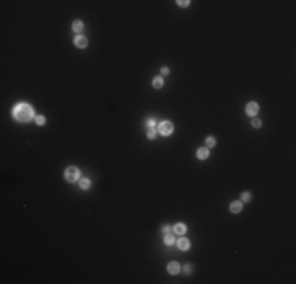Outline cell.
<instances>
[{
    "mask_svg": "<svg viewBox=\"0 0 296 284\" xmlns=\"http://www.w3.org/2000/svg\"><path fill=\"white\" fill-rule=\"evenodd\" d=\"M167 270H169V273H172V275L178 273V271H180V264H178V262H170L169 267H167Z\"/></svg>",
    "mask_w": 296,
    "mask_h": 284,
    "instance_id": "8992f818",
    "label": "cell"
},
{
    "mask_svg": "<svg viewBox=\"0 0 296 284\" xmlns=\"http://www.w3.org/2000/svg\"><path fill=\"white\" fill-rule=\"evenodd\" d=\"M189 246H191V243H189L188 238H180V240H178V248H180V249L186 251V249H189Z\"/></svg>",
    "mask_w": 296,
    "mask_h": 284,
    "instance_id": "52a82bcc",
    "label": "cell"
},
{
    "mask_svg": "<svg viewBox=\"0 0 296 284\" xmlns=\"http://www.w3.org/2000/svg\"><path fill=\"white\" fill-rule=\"evenodd\" d=\"M246 114L247 115H257L258 114V104L257 103H249L247 106H246Z\"/></svg>",
    "mask_w": 296,
    "mask_h": 284,
    "instance_id": "277c9868",
    "label": "cell"
},
{
    "mask_svg": "<svg viewBox=\"0 0 296 284\" xmlns=\"http://www.w3.org/2000/svg\"><path fill=\"white\" fill-rule=\"evenodd\" d=\"M175 232L180 234V235H183V234L186 232V226H184V224H181V223L176 224V226H175Z\"/></svg>",
    "mask_w": 296,
    "mask_h": 284,
    "instance_id": "4fadbf2b",
    "label": "cell"
},
{
    "mask_svg": "<svg viewBox=\"0 0 296 284\" xmlns=\"http://www.w3.org/2000/svg\"><path fill=\"white\" fill-rule=\"evenodd\" d=\"M146 136H148V139H154V137H156V130H154L153 126L148 128V130H146Z\"/></svg>",
    "mask_w": 296,
    "mask_h": 284,
    "instance_id": "5bb4252c",
    "label": "cell"
},
{
    "mask_svg": "<svg viewBox=\"0 0 296 284\" xmlns=\"http://www.w3.org/2000/svg\"><path fill=\"white\" fill-rule=\"evenodd\" d=\"M14 117H16L17 120L29 122L30 118L33 117V107H32L30 104H25V103H22V104H19L16 109H14Z\"/></svg>",
    "mask_w": 296,
    "mask_h": 284,
    "instance_id": "6da1fadb",
    "label": "cell"
},
{
    "mask_svg": "<svg viewBox=\"0 0 296 284\" xmlns=\"http://www.w3.org/2000/svg\"><path fill=\"white\" fill-rule=\"evenodd\" d=\"M205 142H206V147H214V145H216V139H214L213 136H208Z\"/></svg>",
    "mask_w": 296,
    "mask_h": 284,
    "instance_id": "9a60e30c",
    "label": "cell"
},
{
    "mask_svg": "<svg viewBox=\"0 0 296 284\" xmlns=\"http://www.w3.org/2000/svg\"><path fill=\"white\" fill-rule=\"evenodd\" d=\"M82 29H84L82 21H74V22H73V30H74V32H77V33H79Z\"/></svg>",
    "mask_w": 296,
    "mask_h": 284,
    "instance_id": "30bf717a",
    "label": "cell"
},
{
    "mask_svg": "<svg viewBox=\"0 0 296 284\" xmlns=\"http://www.w3.org/2000/svg\"><path fill=\"white\" fill-rule=\"evenodd\" d=\"M176 3H178L180 7H188L189 2H188V0H186V2H184V0H180V2H176Z\"/></svg>",
    "mask_w": 296,
    "mask_h": 284,
    "instance_id": "ffe728a7",
    "label": "cell"
},
{
    "mask_svg": "<svg viewBox=\"0 0 296 284\" xmlns=\"http://www.w3.org/2000/svg\"><path fill=\"white\" fill-rule=\"evenodd\" d=\"M80 188H82V189H88L90 188V180L88 179L80 180Z\"/></svg>",
    "mask_w": 296,
    "mask_h": 284,
    "instance_id": "2e32d148",
    "label": "cell"
},
{
    "mask_svg": "<svg viewBox=\"0 0 296 284\" xmlns=\"http://www.w3.org/2000/svg\"><path fill=\"white\" fill-rule=\"evenodd\" d=\"M170 229H172L170 226H166V227L162 229V232H164V234H169V232H170Z\"/></svg>",
    "mask_w": 296,
    "mask_h": 284,
    "instance_id": "603a6c76",
    "label": "cell"
},
{
    "mask_svg": "<svg viewBox=\"0 0 296 284\" xmlns=\"http://www.w3.org/2000/svg\"><path fill=\"white\" fill-rule=\"evenodd\" d=\"M161 73H162L164 76H167V74H169V68H166V66H164L162 70H161Z\"/></svg>",
    "mask_w": 296,
    "mask_h": 284,
    "instance_id": "7402d4cb",
    "label": "cell"
},
{
    "mask_svg": "<svg viewBox=\"0 0 296 284\" xmlns=\"http://www.w3.org/2000/svg\"><path fill=\"white\" fill-rule=\"evenodd\" d=\"M252 126H255V128H260V126H261V122L258 120V118H254V120H252Z\"/></svg>",
    "mask_w": 296,
    "mask_h": 284,
    "instance_id": "e0dca14e",
    "label": "cell"
},
{
    "mask_svg": "<svg viewBox=\"0 0 296 284\" xmlns=\"http://www.w3.org/2000/svg\"><path fill=\"white\" fill-rule=\"evenodd\" d=\"M241 208H243V204L239 201H235V202H232V204H230V210H232L233 213H238V211H241Z\"/></svg>",
    "mask_w": 296,
    "mask_h": 284,
    "instance_id": "ba28073f",
    "label": "cell"
},
{
    "mask_svg": "<svg viewBox=\"0 0 296 284\" xmlns=\"http://www.w3.org/2000/svg\"><path fill=\"white\" fill-rule=\"evenodd\" d=\"M184 270L189 273V271H191V265H186V267H184Z\"/></svg>",
    "mask_w": 296,
    "mask_h": 284,
    "instance_id": "cb8c5ba5",
    "label": "cell"
},
{
    "mask_svg": "<svg viewBox=\"0 0 296 284\" xmlns=\"http://www.w3.org/2000/svg\"><path fill=\"white\" fill-rule=\"evenodd\" d=\"M208 155H210V152H208L206 147H202L197 150V158H200V160H205V158H208Z\"/></svg>",
    "mask_w": 296,
    "mask_h": 284,
    "instance_id": "9c48e42d",
    "label": "cell"
},
{
    "mask_svg": "<svg viewBox=\"0 0 296 284\" xmlns=\"http://www.w3.org/2000/svg\"><path fill=\"white\" fill-rule=\"evenodd\" d=\"M44 122H46V118L43 117V115H38V117H36V123L38 125H44Z\"/></svg>",
    "mask_w": 296,
    "mask_h": 284,
    "instance_id": "ac0fdd59",
    "label": "cell"
},
{
    "mask_svg": "<svg viewBox=\"0 0 296 284\" xmlns=\"http://www.w3.org/2000/svg\"><path fill=\"white\" fill-rule=\"evenodd\" d=\"M74 41H76V46H77V48H85L87 43H88V41H87V38H85V36H82V35H77Z\"/></svg>",
    "mask_w": 296,
    "mask_h": 284,
    "instance_id": "5b68a950",
    "label": "cell"
},
{
    "mask_svg": "<svg viewBox=\"0 0 296 284\" xmlns=\"http://www.w3.org/2000/svg\"><path fill=\"white\" fill-rule=\"evenodd\" d=\"M164 242H166V245H173V243H175V237L169 232V234H166V237H164Z\"/></svg>",
    "mask_w": 296,
    "mask_h": 284,
    "instance_id": "7c38bea8",
    "label": "cell"
},
{
    "mask_svg": "<svg viewBox=\"0 0 296 284\" xmlns=\"http://www.w3.org/2000/svg\"><path fill=\"white\" fill-rule=\"evenodd\" d=\"M159 131H161L162 136H169V134H172L173 123H172V122H161V123H159Z\"/></svg>",
    "mask_w": 296,
    "mask_h": 284,
    "instance_id": "7a4b0ae2",
    "label": "cell"
},
{
    "mask_svg": "<svg viewBox=\"0 0 296 284\" xmlns=\"http://www.w3.org/2000/svg\"><path fill=\"white\" fill-rule=\"evenodd\" d=\"M243 201L244 202L251 201V194H249V193H243Z\"/></svg>",
    "mask_w": 296,
    "mask_h": 284,
    "instance_id": "d6986e66",
    "label": "cell"
},
{
    "mask_svg": "<svg viewBox=\"0 0 296 284\" xmlns=\"http://www.w3.org/2000/svg\"><path fill=\"white\" fill-rule=\"evenodd\" d=\"M65 179H66L68 182H76V180L79 179V171H77V167H68L66 172H65Z\"/></svg>",
    "mask_w": 296,
    "mask_h": 284,
    "instance_id": "3957f363",
    "label": "cell"
},
{
    "mask_svg": "<svg viewBox=\"0 0 296 284\" xmlns=\"http://www.w3.org/2000/svg\"><path fill=\"white\" fill-rule=\"evenodd\" d=\"M146 126H148V128H151V126H154V120H153V118H150V120H148V122H146Z\"/></svg>",
    "mask_w": 296,
    "mask_h": 284,
    "instance_id": "44dd1931",
    "label": "cell"
},
{
    "mask_svg": "<svg viewBox=\"0 0 296 284\" xmlns=\"http://www.w3.org/2000/svg\"><path fill=\"white\" fill-rule=\"evenodd\" d=\"M162 85H164V81L161 79V76H158V77H154V79H153V87H154V89H161Z\"/></svg>",
    "mask_w": 296,
    "mask_h": 284,
    "instance_id": "8fae6325",
    "label": "cell"
}]
</instances>
